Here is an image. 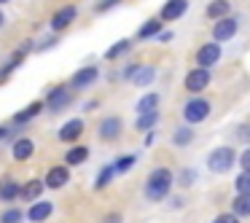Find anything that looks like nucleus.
Returning <instances> with one entry per match:
<instances>
[{
    "instance_id": "f257e3e1",
    "label": "nucleus",
    "mask_w": 250,
    "mask_h": 223,
    "mask_svg": "<svg viewBox=\"0 0 250 223\" xmlns=\"http://www.w3.org/2000/svg\"><path fill=\"white\" fill-rule=\"evenodd\" d=\"M172 185H175L172 169L156 167V169H151V175H148L146 185H143V194H146L148 202H164L169 196V191H172Z\"/></svg>"
},
{
    "instance_id": "f03ea898",
    "label": "nucleus",
    "mask_w": 250,
    "mask_h": 223,
    "mask_svg": "<svg viewBox=\"0 0 250 223\" xmlns=\"http://www.w3.org/2000/svg\"><path fill=\"white\" fill-rule=\"evenodd\" d=\"M231 167H237V151L231 145H218L207 153V169L212 175H223Z\"/></svg>"
},
{
    "instance_id": "7ed1b4c3",
    "label": "nucleus",
    "mask_w": 250,
    "mask_h": 223,
    "mask_svg": "<svg viewBox=\"0 0 250 223\" xmlns=\"http://www.w3.org/2000/svg\"><path fill=\"white\" fill-rule=\"evenodd\" d=\"M210 110H212L210 100L202 97V94H194V97L186 100V105H183V121L191 126H196V124H202V121H207Z\"/></svg>"
},
{
    "instance_id": "20e7f679",
    "label": "nucleus",
    "mask_w": 250,
    "mask_h": 223,
    "mask_svg": "<svg viewBox=\"0 0 250 223\" xmlns=\"http://www.w3.org/2000/svg\"><path fill=\"white\" fill-rule=\"evenodd\" d=\"M70 105H73V89L67 86V83H57V86H51L49 94H46L43 108L49 110V113H62V110H67Z\"/></svg>"
},
{
    "instance_id": "39448f33",
    "label": "nucleus",
    "mask_w": 250,
    "mask_h": 223,
    "mask_svg": "<svg viewBox=\"0 0 250 223\" xmlns=\"http://www.w3.org/2000/svg\"><path fill=\"white\" fill-rule=\"evenodd\" d=\"M121 76H124L129 83H135V86H151V83L156 81V67H153V65H140V62H132V65L124 67V73H121Z\"/></svg>"
},
{
    "instance_id": "423d86ee",
    "label": "nucleus",
    "mask_w": 250,
    "mask_h": 223,
    "mask_svg": "<svg viewBox=\"0 0 250 223\" xmlns=\"http://www.w3.org/2000/svg\"><path fill=\"white\" fill-rule=\"evenodd\" d=\"M210 81H212V73L207 70V67H194V70L186 73L183 89H186V92H191V94H202L207 86H210Z\"/></svg>"
},
{
    "instance_id": "0eeeda50",
    "label": "nucleus",
    "mask_w": 250,
    "mask_h": 223,
    "mask_svg": "<svg viewBox=\"0 0 250 223\" xmlns=\"http://www.w3.org/2000/svg\"><path fill=\"white\" fill-rule=\"evenodd\" d=\"M221 57H223V49H221V43H215V41H210V43H202L199 49H196V54H194V62H196V67H215L218 62H221Z\"/></svg>"
},
{
    "instance_id": "6e6552de",
    "label": "nucleus",
    "mask_w": 250,
    "mask_h": 223,
    "mask_svg": "<svg viewBox=\"0 0 250 223\" xmlns=\"http://www.w3.org/2000/svg\"><path fill=\"white\" fill-rule=\"evenodd\" d=\"M237 33H239V19L231 17V14H226V17L215 19V27H212V41H215V43H226V41H231Z\"/></svg>"
},
{
    "instance_id": "1a4fd4ad",
    "label": "nucleus",
    "mask_w": 250,
    "mask_h": 223,
    "mask_svg": "<svg viewBox=\"0 0 250 223\" xmlns=\"http://www.w3.org/2000/svg\"><path fill=\"white\" fill-rule=\"evenodd\" d=\"M97 78H100V67L97 65H83L70 76L67 86H70L73 92H81V89H89L92 83H97Z\"/></svg>"
},
{
    "instance_id": "9d476101",
    "label": "nucleus",
    "mask_w": 250,
    "mask_h": 223,
    "mask_svg": "<svg viewBox=\"0 0 250 223\" xmlns=\"http://www.w3.org/2000/svg\"><path fill=\"white\" fill-rule=\"evenodd\" d=\"M97 135L103 142H116L124 135V119H121V116H105L97 126Z\"/></svg>"
},
{
    "instance_id": "9b49d317",
    "label": "nucleus",
    "mask_w": 250,
    "mask_h": 223,
    "mask_svg": "<svg viewBox=\"0 0 250 223\" xmlns=\"http://www.w3.org/2000/svg\"><path fill=\"white\" fill-rule=\"evenodd\" d=\"M76 19H78V8H76V6H62L60 11L51 14L49 27H51V33H65V30L70 27Z\"/></svg>"
},
{
    "instance_id": "f8f14e48",
    "label": "nucleus",
    "mask_w": 250,
    "mask_h": 223,
    "mask_svg": "<svg viewBox=\"0 0 250 223\" xmlns=\"http://www.w3.org/2000/svg\"><path fill=\"white\" fill-rule=\"evenodd\" d=\"M67 183H70V167H67V164H57V167H51L49 172L43 175V185L51 191L65 188Z\"/></svg>"
},
{
    "instance_id": "ddd939ff",
    "label": "nucleus",
    "mask_w": 250,
    "mask_h": 223,
    "mask_svg": "<svg viewBox=\"0 0 250 223\" xmlns=\"http://www.w3.org/2000/svg\"><path fill=\"white\" fill-rule=\"evenodd\" d=\"M186 11H188V0H167L162 6V11H159V19H162L164 24L178 22V19L186 17Z\"/></svg>"
},
{
    "instance_id": "4468645a",
    "label": "nucleus",
    "mask_w": 250,
    "mask_h": 223,
    "mask_svg": "<svg viewBox=\"0 0 250 223\" xmlns=\"http://www.w3.org/2000/svg\"><path fill=\"white\" fill-rule=\"evenodd\" d=\"M51 212H54V204H51V202L35 199V202H30L24 218H27L30 223H43V221H49V218H51Z\"/></svg>"
},
{
    "instance_id": "2eb2a0df",
    "label": "nucleus",
    "mask_w": 250,
    "mask_h": 223,
    "mask_svg": "<svg viewBox=\"0 0 250 223\" xmlns=\"http://www.w3.org/2000/svg\"><path fill=\"white\" fill-rule=\"evenodd\" d=\"M35 156V142L30 140V137H17V140L11 142V159L14 162H30V159Z\"/></svg>"
},
{
    "instance_id": "dca6fc26",
    "label": "nucleus",
    "mask_w": 250,
    "mask_h": 223,
    "mask_svg": "<svg viewBox=\"0 0 250 223\" xmlns=\"http://www.w3.org/2000/svg\"><path fill=\"white\" fill-rule=\"evenodd\" d=\"M83 135V121L81 119H70L65 121V124L60 126V132H57V137H60L62 142H67V145H73V142H78Z\"/></svg>"
},
{
    "instance_id": "f3484780",
    "label": "nucleus",
    "mask_w": 250,
    "mask_h": 223,
    "mask_svg": "<svg viewBox=\"0 0 250 223\" xmlns=\"http://www.w3.org/2000/svg\"><path fill=\"white\" fill-rule=\"evenodd\" d=\"M164 30V22L159 17H151V19H146V22L137 27V33H135V41H151V38H156L159 33Z\"/></svg>"
},
{
    "instance_id": "a211bd4d",
    "label": "nucleus",
    "mask_w": 250,
    "mask_h": 223,
    "mask_svg": "<svg viewBox=\"0 0 250 223\" xmlns=\"http://www.w3.org/2000/svg\"><path fill=\"white\" fill-rule=\"evenodd\" d=\"M38 113H43V102H41V100H35V102H30V108L19 110V113L14 116L11 124H14V126H19V129H24V126H27L30 121H33L35 116H38Z\"/></svg>"
},
{
    "instance_id": "6ab92c4d",
    "label": "nucleus",
    "mask_w": 250,
    "mask_h": 223,
    "mask_svg": "<svg viewBox=\"0 0 250 223\" xmlns=\"http://www.w3.org/2000/svg\"><path fill=\"white\" fill-rule=\"evenodd\" d=\"M43 191H46L43 180L33 178V180H27V183L19 185V199H24V202H35V199H41V194H43Z\"/></svg>"
},
{
    "instance_id": "aec40b11",
    "label": "nucleus",
    "mask_w": 250,
    "mask_h": 223,
    "mask_svg": "<svg viewBox=\"0 0 250 223\" xmlns=\"http://www.w3.org/2000/svg\"><path fill=\"white\" fill-rule=\"evenodd\" d=\"M226 14H234L231 11V0H210V3H207V8H205V17L210 19V22L226 17Z\"/></svg>"
},
{
    "instance_id": "412c9836",
    "label": "nucleus",
    "mask_w": 250,
    "mask_h": 223,
    "mask_svg": "<svg viewBox=\"0 0 250 223\" xmlns=\"http://www.w3.org/2000/svg\"><path fill=\"white\" fill-rule=\"evenodd\" d=\"M86 159H89V148H86V145H78V142H73V145L65 151V164H67V167L86 164Z\"/></svg>"
},
{
    "instance_id": "4be33fe9",
    "label": "nucleus",
    "mask_w": 250,
    "mask_h": 223,
    "mask_svg": "<svg viewBox=\"0 0 250 223\" xmlns=\"http://www.w3.org/2000/svg\"><path fill=\"white\" fill-rule=\"evenodd\" d=\"M172 142H175L178 148L191 145V142H194V126L186 124V121H183V124H178V126L172 129Z\"/></svg>"
},
{
    "instance_id": "5701e85b",
    "label": "nucleus",
    "mask_w": 250,
    "mask_h": 223,
    "mask_svg": "<svg viewBox=\"0 0 250 223\" xmlns=\"http://www.w3.org/2000/svg\"><path fill=\"white\" fill-rule=\"evenodd\" d=\"M132 43H135L132 38H121V41H116L113 46H108V51H105V60H108V62H116V60H121L124 54H129Z\"/></svg>"
},
{
    "instance_id": "b1692460",
    "label": "nucleus",
    "mask_w": 250,
    "mask_h": 223,
    "mask_svg": "<svg viewBox=\"0 0 250 223\" xmlns=\"http://www.w3.org/2000/svg\"><path fill=\"white\" fill-rule=\"evenodd\" d=\"M159 110H148V113H137V121H135V129L137 132H148V129H156L159 124Z\"/></svg>"
},
{
    "instance_id": "393cba45",
    "label": "nucleus",
    "mask_w": 250,
    "mask_h": 223,
    "mask_svg": "<svg viewBox=\"0 0 250 223\" xmlns=\"http://www.w3.org/2000/svg\"><path fill=\"white\" fill-rule=\"evenodd\" d=\"M19 185H22V183H17V180H11V178H3V180H0V202H14V199H19Z\"/></svg>"
},
{
    "instance_id": "a878e982",
    "label": "nucleus",
    "mask_w": 250,
    "mask_h": 223,
    "mask_svg": "<svg viewBox=\"0 0 250 223\" xmlns=\"http://www.w3.org/2000/svg\"><path fill=\"white\" fill-rule=\"evenodd\" d=\"M231 212L237 218H250V194H237V196H234Z\"/></svg>"
},
{
    "instance_id": "bb28decb",
    "label": "nucleus",
    "mask_w": 250,
    "mask_h": 223,
    "mask_svg": "<svg viewBox=\"0 0 250 223\" xmlns=\"http://www.w3.org/2000/svg\"><path fill=\"white\" fill-rule=\"evenodd\" d=\"M159 102H162V97H159V94H153V92H148V94H143V97L137 100L135 110H137V113H148V110H159Z\"/></svg>"
},
{
    "instance_id": "cd10ccee",
    "label": "nucleus",
    "mask_w": 250,
    "mask_h": 223,
    "mask_svg": "<svg viewBox=\"0 0 250 223\" xmlns=\"http://www.w3.org/2000/svg\"><path fill=\"white\" fill-rule=\"evenodd\" d=\"M113 178H116V169H113V164H105V167L100 169L97 180H94V188H97V191H105L110 183H113Z\"/></svg>"
},
{
    "instance_id": "c85d7f7f",
    "label": "nucleus",
    "mask_w": 250,
    "mask_h": 223,
    "mask_svg": "<svg viewBox=\"0 0 250 223\" xmlns=\"http://www.w3.org/2000/svg\"><path fill=\"white\" fill-rule=\"evenodd\" d=\"M135 164H137V156L135 153H126V156H119L113 162V169H116V175H121V172H129Z\"/></svg>"
},
{
    "instance_id": "c756f323",
    "label": "nucleus",
    "mask_w": 250,
    "mask_h": 223,
    "mask_svg": "<svg viewBox=\"0 0 250 223\" xmlns=\"http://www.w3.org/2000/svg\"><path fill=\"white\" fill-rule=\"evenodd\" d=\"M24 221V212L19 207H8V210L0 212V223H22Z\"/></svg>"
},
{
    "instance_id": "7c9ffc66",
    "label": "nucleus",
    "mask_w": 250,
    "mask_h": 223,
    "mask_svg": "<svg viewBox=\"0 0 250 223\" xmlns=\"http://www.w3.org/2000/svg\"><path fill=\"white\" fill-rule=\"evenodd\" d=\"M234 188H237V194H250V169H242V172L237 175Z\"/></svg>"
},
{
    "instance_id": "2f4dec72",
    "label": "nucleus",
    "mask_w": 250,
    "mask_h": 223,
    "mask_svg": "<svg viewBox=\"0 0 250 223\" xmlns=\"http://www.w3.org/2000/svg\"><path fill=\"white\" fill-rule=\"evenodd\" d=\"M194 180H196L194 169H180V172H178V185H183V188H191Z\"/></svg>"
},
{
    "instance_id": "473e14b6",
    "label": "nucleus",
    "mask_w": 250,
    "mask_h": 223,
    "mask_svg": "<svg viewBox=\"0 0 250 223\" xmlns=\"http://www.w3.org/2000/svg\"><path fill=\"white\" fill-rule=\"evenodd\" d=\"M237 137H239L242 142H250V121H245V124L237 126Z\"/></svg>"
},
{
    "instance_id": "72a5a7b5",
    "label": "nucleus",
    "mask_w": 250,
    "mask_h": 223,
    "mask_svg": "<svg viewBox=\"0 0 250 223\" xmlns=\"http://www.w3.org/2000/svg\"><path fill=\"white\" fill-rule=\"evenodd\" d=\"M237 164H239L242 169H250V145L245 148L242 153H237Z\"/></svg>"
},
{
    "instance_id": "f704fd0d",
    "label": "nucleus",
    "mask_w": 250,
    "mask_h": 223,
    "mask_svg": "<svg viewBox=\"0 0 250 223\" xmlns=\"http://www.w3.org/2000/svg\"><path fill=\"white\" fill-rule=\"evenodd\" d=\"M119 3H121V0H100L94 8H97V14H105V11H110L113 6H119Z\"/></svg>"
},
{
    "instance_id": "c9c22d12",
    "label": "nucleus",
    "mask_w": 250,
    "mask_h": 223,
    "mask_svg": "<svg viewBox=\"0 0 250 223\" xmlns=\"http://www.w3.org/2000/svg\"><path fill=\"white\" fill-rule=\"evenodd\" d=\"M212 223H239V218L234 215V212H221V215H218Z\"/></svg>"
},
{
    "instance_id": "e433bc0d",
    "label": "nucleus",
    "mask_w": 250,
    "mask_h": 223,
    "mask_svg": "<svg viewBox=\"0 0 250 223\" xmlns=\"http://www.w3.org/2000/svg\"><path fill=\"white\" fill-rule=\"evenodd\" d=\"M57 43H60V38H57V35H51V38H46L43 43L35 46V51H46V49H51V46H57Z\"/></svg>"
},
{
    "instance_id": "4c0bfd02",
    "label": "nucleus",
    "mask_w": 250,
    "mask_h": 223,
    "mask_svg": "<svg viewBox=\"0 0 250 223\" xmlns=\"http://www.w3.org/2000/svg\"><path fill=\"white\" fill-rule=\"evenodd\" d=\"M103 223H121V212H108L103 218Z\"/></svg>"
},
{
    "instance_id": "58836bf2",
    "label": "nucleus",
    "mask_w": 250,
    "mask_h": 223,
    "mask_svg": "<svg viewBox=\"0 0 250 223\" xmlns=\"http://www.w3.org/2000/svg\"><path fill=\"white\" fill-rule=\"evenodd\" d=\"M153 142H156V129H148V132H146V145L151 148Z\"/></svg>"
},
{
    "instance_id": "ea45409f",
    "label": "nucleus",
    "mask_w": 250,
    "mask_h": 223,
    "mask_svg": "<svg viewBox=\"0 0 250 223\" xmlns=\"http://www.w3.org/2000/svg\"><path fill=\"white\" fill-rule=\"evenodd\" d=\"M8 137H11V129H8V124H3L0 126V142H6Z\"/></svg>"
},
{
    "instance_id": "a19ab883",
    "label": "nucleus",
    "mask_w": 250,
    "mask_h": 223,
    "mask_svg": "<svg viewBox=\"0 0 250 223\" xmlns=\"http://www.w3.org/2000/svg\"><path fill=\"white\" fill-rule=\"evenodd\" d=\"M156 38L162 41V43H169V41H172V33H169V30H162V33H159Z\"/></svg>"
},
{
    "instance_id": "79ce46f5",
    "label": "nucleus",
    "mask_w": 250,
    "mask_h": 223,
    "mask_svg": "<svg viewBox=\"0 0 250 223\" xmlns=\"http://www.w3.org/2000/svg\"><path fill=\"white\" fill-rule=\"evenodd\" d=\"M97 105H100L97 100H92V102H86V105H83V108H86V110H94V108H97Z\"/></svg>"
},
{
    "instance_id": "37998d69",
    "label": "nucleus",
    "mask_w": 250,
    "mask_h": 223,
    "mask_svg": "<svg viewBox=\"0 0 250 223\" xmlns=\"http://www.w3.org/2000/svg\"><path fill=\"white\" fill-rule=\"evenodd\" d=\"M3 24H6V14L0 11V30H3Z\"/></svg>"
},
{
    "instance_id": "c03bdc74",
    "label": "nucleus",
    "mask_w": 250,
    "mask_h": 223,
    "mask_svg": "<svg viewBox=\"0 0 250 223\" xmlns=\"http://www.w3.org/2000/svg\"><path fill=\"white\" fill-rule=\"evenodd\" d=\"M6 3H11V0H0V6H6Z\"/></svg>"
}]
</instances>
